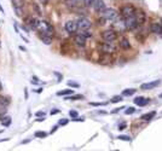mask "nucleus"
Masks as SVG:
<instances>
[{
	"instance_id": "obj_1",
	"label": "nucleus",
	"mask_w": 162,
	"mask_h": 151,
	"mask_svg": "<svg viewBox=\"0 0 162 151\" xmlns=\"http://www.w3.org/2000/svg\"><path fill=\"white\" fill-rule=\"evenodd\" d=\"M43 33H44V35H53V27L47 22V21H40V23H39V28Z\"/></svg>"
},
{
	"instance_id": "obj_2",
	"label": "nucleus",
	"mask_w": 162,
	"mask_h": 151,
	"mask_svg": "<svg viewBox=\"0 0 162 151\" xmlns=\"http://www.w3.org/2000/svg\"><path fill=\"white\" fill-rule=\"evenodd\" d=\"M102 38L105 43H114L116 39H117V34L114 29H108V30H104L103 34H102Z\"/></svg>"
},
{
	"instance_id": "obj_3",
	"label": "nucleus",
	"mask_w": 162,
	"mask_h": 151,
	"mask_svg": "<svg viewBox=\"0 0 162 151\" xmlns=\"http://www.w3.org/2000/svg\"><path fill=\"white\" fill-rule=\"evenodd\" d=\"M103 17L105 18V21H110V22H113V21H116L119 13L116 12V10L114 9H105L103 12Z\"/></svg>"
},
{
	"instance_id": "obj_4",
	"label": "nucleus",
	"mask_w": 162,
	"mask_h": 151,
	"mask_svg": "<svg viewBox=\"0 0 162 151\" xmlns=\"http://www.w3.org/2000/svg\"><path fill=\"white\" fill-rule=\"evenodd\" d=\"M99 49L102 50L103 53H106V54H111L116 51V47L114 46L113 43H105V41L102 45H99Z\"/></svg>"
},
{
	"instance_id": "obj_5",
	"label": "nucleus",
	"mask_w": 162,
	"mask_h": 151,
	"mask_svg": "<svg viewBox=\"0 0 162 151\" xmlns=\"http://www.w3.org/2000/svg\"><path fill=\"white\" fill-rule=\"evenodd\" d=\"M134 18H136L138 25H143L146 21V15L143 10H138L136 9V12H134Z\"/></svg>"
},
{
	"instance_id": "obj_6",
	"label": "nucleus",
	"mask_w": 162,
	"mask_h": 151,
	"mask_svg": "<svg viewBox=\"0 0 162 151\" xmlns=\"http://www.w3.org/2000/svg\"><path fill=\"white\" fill-rule=\"evenodd\" d=\"M125 27H126V29H128V30H134L137 28L138 23H137L136 18H134V16L125 18Z\"/></svg>"
},
{
	"instance_id": "obj_7",
	"label": "nucleus",
	"mask_w": 162,
	"mask_h": 151,
	"mask_svg": "<svg viewBox=\"0 0 162 151\" xmlns=\"http://www.w3.org/2000/svg\"><path fill=\"white\" fill-rule=\"evenodd\" d=\"M64 28L65 30L68 32L69 34H74L78 32V22L76 21H67L65 24H64Z\"/></svg>"
},
{
	"instance_id": "obj_8",
	"label": "nucleus",
	"mask_w": 162,
	"mask_h": 151,
	"mask_svg": "<svg viewBox=\"0 0 162 151\" xmlns=\"http://www.w3.org/2000/svg\"><path fill=\"white\" fill-rule=\"evenodd\" d=\"M134 12H136V9H134L132 5H126V6H124V8L121 9V15H122L124 18L134 16Z\"/></svg>"
},
{
	"instance_id": "obj_9",
	"label": "nucleus",
	"mask_w": 162,
	"mask_h": 151,
	"mask_svg": "<svg viewBox=\"0 0 162 151\" xmlns=\"http://www.w3.org/2000/svg\"><path fill=\"white\" fill-rule=\"evenodd\" d=\"M91 25H92V22H91L90 19H87V18H80V19L78 21V28H79L80 30L90 29Z\"/></svg>"
},
{
	"instance_id": "obj_10",
	"label": "nucleus",
	"mask_w": 162,
	"mask_h": 151,
	"mask_svg": "<svg viewBox=\"0 0 162 151\" xmlns=\"http://www.w3.org/2000/svg\"><path fill=\"white\" fill-rule=\"evenodd\" d=\"M161 84L160 80H155V81H151V82H146V84H143L140 86V90L143 91H149V90H154L155 87H157L159 85Z\"/></svg>"
},
{
	"instance_id": "obj_11",
	"label": "nucleus",
	"mask_w": 162,
	"mask_h": 151,
	"mask_svg": "<svg viewBox=\"0 0 162 151\" xmlns=\"http://www.w3.org/2000/svg\"><path fill=\"white\" fill-rule=\"evenodd\" d=\"M93 8L97 12H103L106 9L105 8V3L103 1V0H96L94 4H93Z\"/></svg>"
},
{
	"instance_id": "obj_12",
	"label": "nucleus",
	"mask_w": 162,
	"mask_h": 151,
	"mask_svg": "<svg viewBox=\"0 0 162 151\" xmlns=\"http://www.w3.org/2000/svg\"><path fill=\"white\" fill-rule=\"evenodd\" d=\"M74 43L80 47H84L86 45V38L82 36L81 34H78V35H75V38H74Z\"/></svg>"
},
{
	"instance_id": "obj_13",
	"label": "nucleus",
	"mask_w": 162,
	"mask_h": 151,
	"mask_svg": "<svg viewBox=\"0 0 162 151\" xmlns=\"http://www.w3.org/2000/svg\"><path fill=\"white\" fill-rule=\"evenodd\" d=\"M64 1H65L64 4L70 9H75L81 5V0H64Z\"/></svg>"
},
{
	"instance_id": "obj_14",
	"label": "nucleus",
	"mask_w": 162,
	"mask_h": 151,
	"mask_svg": "<svg viewBox=\"0 0 162 151\" xmlns=\"http://www.w3.org/2000/svg\"><path fill=\"white\" fill-rule=\"evenodd\" d=\"M151 32L157 34V35H160V36H162V25H161V23L151 24Z\"/></svg>"
},
{
	"instance_id": "obj_15",
	"label": "nucleus",
	"mask_w": 162,
	"mask_h": 151,
	"mask_svg": "<svg viewBox=\"0 0 162 151\" xmlns=\"http://www.w3.org/2000/svg\"><path fill=\"white\" fill-rule=\"evenodd\" d=\"M120 47L122 50H130L131 49V43H130V40L128 39H126V38H122L120 40Z\"/></svg>"
},
{
	"instance_id": "obj_16",
	"label": "nucleus",
	"mask_w": 162,
	"mask_h": 151,
	"mask_svg": "<svg viewBox=\"0 0 162 151\" xmlns=\"http://www.w3.org/2000/svg\"><path fill=\"white\" fill-rule=\"evenodd\" d=\"M27 21H28L27 23L29 24L30 28H33V29H38L39 28V23H40L39 19H36V18H28Z\"/></svg>"
},
{
	"instance_id": "obj_17",
	"label": "nucleus",
	"mask_w": 162,
	"mask_h": 151,
	"mask_svg": "<svg viewBox=\"0 0 162 151\" xmlns=\"http://www.w3.org/2000/svg\"><path fill=\"white\" fill-rule=\"evenodd\" d=\"M148 102H149V99H146L144 97H137L136 99H134V104H137L139 106H144L148 104Z\"/></svg>"
},
{
	"instance_id": "obj_18",
	"label": "nucleus",
	"mask_w": 162,
	"mask_h": 151,
	"mask_svg": "<svg viewBox=\"0 0 162 151\" xmlns=\"http://www.w3.org/2000/svg\"><path fill=\"white\" fill-rule=\"evenodd\" d=\"M156 115V113L155 111H151V113H148V114H145V115H143L141 116V120H144V121H150L154 116Z\"/></svg>"
},
{
	"instance_id": "obj_19",
	"label": "nucleus",
	"mask_w": 162,
	"mask_h": 151,
	"mask_svg": "<svg viewBox=\"0 0 162 151\" xmlns=\"http://www.w3.org/2000/svg\"><path fill=\"white\" fill-rule=\"evenodd\" d=\"M41 40H43V43H44L45 45H50V44L52 43V39H51V36H49V35H43V36H41Z\"/></svg>"
},
{
	"instance_id": "obj_20",
	"label": "nucleus",
	"mask_w": 162,
	"mask_h": 151,
	"mask_svg": "<svg viewBox=\"0 0 162 151\" xmlns=\"http://www.w3.org/2000/svg\"><path fill=\"white\" fill-rule=\"evenodd\" d=\"M68 94H73V90H69V88H67V90H63V91L57 92V95H68Z\"/></svg>"
},
{
	"instance_id": "obj_21",
	"label": "nucleus",
	"mask_w": 162,
	"mask_h": 151,
	"mask_svg": "<svg viewBox=\"0 0 162 151\" xmlns=\"http://www.w3.org/2000/svg\"><path fill=\"white\" fill-rule=\"evenodd\" d=\"M81 35H82V36H85L86 39L87 38H92V33L90 32V29H86V30H81Z\"/></svg>"
},
{
	"instance_id": "obj_22",
	"label": "nucleus",
	"mask_w": 162,
	"mask_h": 151,
	"mask_svg": "<svg viewBox=\"0 0 162 151\" xmlns=\"http://www.w3.org/2000/svg\"><path fill=\"white\" fill-rule=\"evenodd\" d=\"M94 1H96V0H82V3L86 8H91V6H93Z\"/></svg>"
},
{
	"instance_id": "obj_23",
	"label": "nucleus",
	"mask_w": 162,
	"mask_h": 151,
	"mask_svg": "<svg viewBox=\"0 0 162 151\" xmlns=\"http://www.w3.org/2000/svg\"><path fill=\"white\" fill-rule=\"evenodd\" d=\"M46 135H47V133H46V132H41V131H38V132H35V134H34L35 138H45Z\"/></svg>"
},
{
	"instance_id": "obj_24",
	"label": "nucleus",
	"mask_w": 162,
	"mask_h": 151,
	"mask_svg": "<svg viewBox=\"0 0 162 151\" xmlns=\"http://www.w3.org/2000/svg\"><path fill=\"white\" fill-rule=\"evenodd\" d=\"M10 104V100L8 98H5V97H0V105H9Z\"/></svg>"
},
{
	"instance_id": "obj_25",
	"label": "nucleus",
	"mask_w": 162,
	"mask_h": 151,
	"mask_svg": "<svg viewBox=\"0 0 162 151\" xmlns=\"http://www.w3.org/2000/svg\"><path fill=\"white\" fill-rule=\"evenodd\" d=\"M134 92H136V90H133V88H130V90H125L122 92V95H132Z\"/></svg>"
},
{
	"instance_id": "obj_26",
	"label": "nucleus",
	"mask_w": 162,
	"mask_h": 151,
	"mask_svg": "<svg viewBox=\"0 0 162 151\" xmlns=\"http://www.w3.org/2000/svg\"><path fill=\"white\" fill-rule=\"evenodd\" d=\"M117 138L120 140H125V141H131V137H128V135H119Z\"/></svg>"
},
{
	"instance_id": "obj_27",
	"label": "nucleus",
	"mask_w": 162,
	"mask_h": 151,
	"mask_svg": "<svg viewBox=\"0 0 162 151\" xmlns=\"http://www.w3.org/2000/svg\"><path fill=\"white\" fill-rule=\"evenodd\" d=\"M65 99H70V100H78V99H82V95L78 94V95H73V97H67Z\"/></svg>"
},
{
	"instance_id": "obj_28",
	"label": "nucleus",
	"mask_w": 162,
	"mask_h": 151,
	"mask_svg": "<svg viewBox=\"0 0 162 151\" xmlns=\"http://www.w3.org/2000/svg\"><path fill=\"white\" fill-rule=\"evenodd\" d=\"M121 100H124L121 95H115V97L111 99V103H117V102H121Z\"/></svg>"
},
{
	"instance_id": "obj_29",
	"label": "nucleus",
	"mask_w": 162,
	"mask_h": 151,
	"mask_svg": "<svg viewBox=\"0 0 162 151\" xmlns=\"http://www.w3.org/2000/svg\"><path fill=\"white\" fill-rule=\"evenodd\" d=\"M134 111H136V109H134L133 106H130V108H128V109H127V110H126L125 113H126V115H132V114H133Z\"/></svg>"
},
{
	"instance_id": "obj_30",
	"label": "nucleus",
	"mask_w": 162,
	"mask_h": 151,
	"mask_svg": "<svg viewBox=\"0 0 162 151\" xmlns=\"http://www.w3.org/2000/svg\"><path fill=\"white\" fill-rule=\"evenodd\" d=\"M69 115L71 116L73 119H76V117H78V111H74V110H73V111L69 113Z\"/></svg>"
},
{
	"instance_id": "obj_31",
	"label": "nucleus",
	"mask_w": 162,
	"mask_h": 151,
	"mask_svg": "<svg viewBox=\"0 0 162 151\" xmlns=\"http://www.w3.org/2000/svg\"><path fill=\"white\" fill-rule=\"evenodd\" d=\"M104 21H105V18H104V17L99 18V19H98V24H99V25H103V24H104Z\"/></svg>"
},
{
	"instance_id": "obj_32",
	"label": "nucleus",
	"mask_w": 162,
	"mask_h": 151,
	"mask_svg": "<svg viewBox=\"0 0 162 151\" xmlns=\"http://www.w3.org/2000/svg\"><path fill=\"white\" fill-rule=\"evenodd\" d=\"M30 82H32V84H34V85H36L38 82H39V81H38V78H36V76H34V78L32 79V81H30Z\"/></svg>"
},
{
	"instance_id": "obj_33",
	"label": "nucleus",
	"mask_w": 162,
	"mask_h": 151,
	"mask_svg": "<svg viewBox=\"0 0 162 151\" xmlns=\"http://www.w3.org/2000/svg\"><path fill=\"white\" fill-rule=\"evenodd\" d=\"M68 85H69V86H71V87H79V85H78V84H75V82H71V81H69V82H68Z\"/></svg>"
},
{
	"instance_id": "obj_34",
	"label": "nucleus",
	"mask_w": 162,
	"mask_h": 151,
	"mask_svg": "<svg viewBox=\"0 0 162 151\" xmlns=\"http://www.w3.org/2000/svg\"><path fill=\"white\" fill-rule=\"evenodd\" d=\"M126 128V123H121V125L119 126V129L120 131H122V129H125Z\"/></svg>"
},
{
	"instance_id": "obj_35",
	"label": "nucleus",
	"mask_w": 162,
	"mask_h": 151,
	"mask_svg": "<svg viewBox=\"0 0 162 151\" xmlns=\"http://www.w3.org/2000/svg\"><path fill=\"white\" fill-rule=\"evenodd\" d=\"M35 115H36V116H43V117H44V116H45V113H44V111H38Z\"/></svg>"
},
{
	"instance_id": "obj_36",
	"label": "nucleus",
	"mask_w": 162,
	"mask_h": 151,
	"mask_svg": "<svg viewBox=\"0 0 162 151\" xmlns=\"http://www.w3.org/2000/svg\"><path fill=\"white\" fill-rule=\"evenodd\" d=\"M92 105H94V106H99V105H103L104 103H91Z\"/></svg>"
},
{
	"instance_id": "obj_37",
	"label": "nucleus",
	"mask_w": 162,
	"mask_h": 151,
	"mask_svg": "<svg viewBox=\"0 0 162 151\" xmlns=\"http://www.w3.org/2000/svg\"><path fill=\"white\" fill-rule=\"evenodd\" d=\"M67 123H68V121H67V120H60L59 121V125H67Z\"/></svg>"
},
{
	"instance_id": "obj_38",
	"label": "nucleus",
	"mask_w": 162,
	"mask_h": 151,
	"mask_svg": "<svg viewBox=\"0 0 162 151\" xmlns=\"http://www.w3.org/2000/svg\"><path fill=\"white\" fill-rule=\"evenodd\" d=\"M50 1V0H40V3H41V4H44V5H46L47 3H49Z\"/></svg>"
},
{
	"instance_id": "obj_39",
	"label": "nucleus",
	"mask_w": 162,
	"mask_h": 151,
	"mask_svg": "<svg viewBox=\"0 0 162 151\" xmlns=\"http://www.w3.org/2000/svg\"><path fill=\"white\" fill-rule=\"evenodd\" d=\"M59 110H51V115H55V114H58Z\"/></svg>"
},
{
	"instance_id": "obj_40",
	"label": "nucleus",
	"mask_w": 162,
	"mask_h": 151,
	"mask_svg": "<svg viewBox=\"0 0 162 151\" xmlns=\"http://www.w3.org/2000/svg\"><path fill=\"white\" fill-rule=\"evenodd\" d=\"M57 128H58L57 126H56V127H53V129H51V133H53V132H56V131H57Z\"/></svg>"
},
{
	"instance_id": "obj_41",
	"label": "nucleus",
	"mask_w": 162,
	"mask_h": 151,
	"mask_svg": "<svg viewBox=\"0 0 162 151\" xmlns=\"http://www.w3.org/2000/svg\"><path fill=\"white\" fill-rule=\"evenodd\" d=\"M3 90V85H1V82H0V91Z\"/></svg>"
},
{
	"instance_id": "obj_42",
	"label": "nucleus",
	"mask_w": 162,
	"mask_h": 151,
	"mask_svg": "<svg viewBox=\"0 0 162 151\" xmlns=\"http://www.w3.org/2000/svg\"><path fill=\"white\" fill-rule=\"evenodd\" d=\"M0 11H1V12H4V9L1 8V5H0Z\"/></svg>"
},
{
	"instance_id": "obj_43",
	"label": "nucleus",
	"mask_w": 162,
	"mask_h": 151,
	"mask_svg": "<svg viewBox=\"0 0 162 151\" xmlns=\"http://www.w3.org/2000/svg\"><path fill=\"white\" fill-rule=\"evenodd\" d=\"M160 98H162V93H161V94H160Z\"/></svg>"
},
{
	"instance_id": "obj_44",
	"label": "nucleus",
	"mask_w": 162,
	"mask_h": 151,
	"mask_svg": "<svg viewBox=\"0 0 162 151\" xmlns=\"http://www.w3.org/2000/svg\"><path fill=\"white\" fill-rule=\"evenodd\" d=\"M161 25H162V19H161Z\"/></svg>"
}]
</instances>
